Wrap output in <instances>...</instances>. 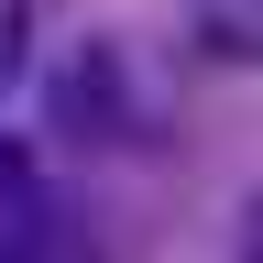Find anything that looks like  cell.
<instances>
[{
    "label": "cell",
    "instance_id": "cell-1",
    "mask_svg": "<svg viewBox=\"0 0 263 263\" xmlns=\"http://www.w3.org/2000/svg\"><path fill=\"white\" fill-rule=\"evenodd\" d=\"M44 110H55L66 143H121L132 132V66H121V44H66L55 77H44Z\"/></svg>",
    "mask_w": 263,
    "mask_h": 263
},
{
    "label": "cell",
    "instance_id": "cell-2",
    "mask_svg": "<svg viewBox=\"0 0 263 263\" xmlns=\"http://www.w3.org/2000/svg\"><path fill=\"white\" fill-rule=\"evenodd\" d=\"M11 186H22V143L0 132V197H11Z\"/></svg>",
    "mask_w": 263,
    "mask_h": 263
},
{
    "label": "cell",
    "instance_id": "cell-3",
    "mask_svg": "<svg viewBox=\"0 0 263 263\" xmlns=\"http://www.w3.org/2000/svg\"><path fill=\"white\" fill-rule=\"evenodd\" d=\"M11 44H22V11H0V77H11Z\"/></svg>",
    "mask_w": 263,
    "mask_h": 263
},
{
    "label": "cell",
    "instance_id": "cell-4",
    "mask_svg": "<svg viewBox=\"0 0 263 263\" xmlns=\"http://www.w3.org/2000/svg\"><path fill=\"white\" fill-rule=\"evenodd\" d=\"M0 263H33V252H0Z\"/></svg>",
    "mask_w": 263,
    "mask_h": 263
}]
</instances>
